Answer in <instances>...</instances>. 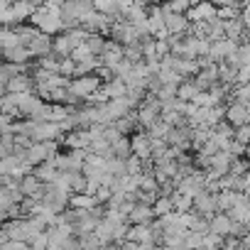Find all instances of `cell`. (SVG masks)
I'll list each match as a JSON object with an SVG mask.
<instances>
[{"mask_svg": "<svg viewBox=\"0 0 250 250\" xmlns=\"http://www.w3.org/2000/svg\"><path fill=\"white\" fill-rule=\"evenodd\" d=\"M30 22H32V27H37L40 32H44V35H59L62 30H64V22H62V5H47V3H42L35 13H32V18H30Z\"/></svg>", "mask_w": 250, "mask_h": 250, "instance_id": "cell-1", "label": "cell"}, {"mask_svg": "<svg viewBox=\"0 0 250 250\" xmlns=\"http://www.w3.org/2000/svg\"><path fill=\"white\" fill-rule=\"evenodd\" d=\"M86 30H81V27H71V30H66V32H59L54 40H52V54H57L59 59H69L71 57V52L79 47V44H83L86 42Z\"/></svg>", "mask_w": 250, "mask_h": 250, "instance_id": "cell-2", "label": "cell"}, {"mask_svg": "<svg viewBox=\"0 0 250 250\" xmlns=\"http://www.w3.org/2000/svg\"><path fill=\"white\" fill-rule=\"evenodd\" d=\"M93 3L91 0H64V5H62V22L66 30L71 27H79L83 25V20L93 13Z\"/></svg>", "mask_w": 250, "mask_h": 250, "instance_id": "cell-3", "label": "cell"}, {"mask_svg": "<svg viewBox=\"0 0 250 250\" xmlns=\"http://www.w3.org/2000/svg\"><path fill=\"white\" fill-rule=\"evenodd\" d=\"M3 230L8 233V238L10 240H22V243H30L37 233H42L44 228L32 218V216H27V218H13V221H8V226H3Z\"/></svg>", "mask_w": 250, "mask_h": 250, "instance_id": "cell-4", "label": "cell"}, {"mask_svg": "<svg viewBox=\"0 0 250 250\" xmlns=\"http://www.w3.org/2000/svg\"><path fill=\"white\" fill-rule=\"evenodd\" d=\"M101 76L98 74H83V76H74L69 83V91L79 98V101H88L98 88H101Z\"/></svg>", "mask_w": 250, "mask_h": 250, "instance_id": "cell-5", "label": "cell"}, {"mask_svg": "<svg viewBox=\"0 0 250 250\" xmlns=\"http://www.w3.org/2000/svg\"><path fill=\"white\" fill-rule=\"evenodd\" d=\"M54 155H57V143H54V140H49V143H32V145L25 150V157H22V160H25L30 167H37V165L49 162Z\"/></svg>", "mask_w": 250, "mask_h": 250, "instance_id": "cell-6", "label": "cell"}, {"mask_svg": "<svg viewBox=\"0 0 250 250\" xmlns=\"http://www.w3.org/2000/svg\"><path fill=\"white\" fill-rule=\"evenodd\" d=\"M125 240L130 243H140V245H155L160 240V230L155 228V223H135L125 233Z\"/></svg>", "mask_w": 250, "mask_h": 250, "instance_id": "cell-7", "label": "cell"}, {"mask_svg": "<svg viewBox=\"0 0 250 250\" xmlns=\"http://www.w3.org/2000/svg\"><path fill=\"white\" fill-rule=\"evenodd\" d=\"M160 118H162V101L157 96H150L138 105V125L150 128V125H155Z\"/></svg>", "mask_w": 250, "mask_h": 250, "instance_id": "cell-8", "label": "cell"}, {"mask_svg": "<svg viewBox=\"0 0 250 250\" xmlns=\"http://www.w3.org/2000/svg\"><path fill=\"white\" fill-rule=\"evenodd\" d=\"M179 187V191H184V194H189L191 199L196 196V194H201L204 189H206V172H196V169H189L187 174H182L179 177V182H177Z\"/></svg>", "mask_w": 250, "mask_h": 250, "instance_id": "cell-9", "label": "cell"}, {"mask_svg": "<svg viewBox=\"0 0 250 250\" xmlns=\"http://www.w3.org/2000/svg\"><path fill=\"white\" fill-rule=\"evenodd\" d=\"M62 135H64L62 123H49V120H44V123H35V125H32L30 140H32V143H49V140H57V138H62Z\"/></svg>", "mask_w": 250, "mask_h": 250, "instance_id": "cell-10", "label": "cell"}, {"mask_svg": "<svg viewBox=\"0 0 250 250\" xmlns=\"http://www.w3.org/2000/svg\"><path fill=\"white\" fill-rule=\"evenodd\" d=\"M250 120V105L243 103V101H228L226 105V123H230L233 128H238V125H248Z\"/></svg>", "mask_w": 250, "mask_h": 250, "instance_id": "cell-11", "label": "cell"}, {"mask_svg": "<svg viewBox=\"0 0 250 250\" xmlns=\"http://www.w3.org/2000/svg\"><path fill=\"white\" fill-rule=\"evenodd\" d=\"M238 42L235 40H228V37H223V40H218V42H211V49H208V59L213 62V64H221V62H226L228 57H233L235 52H238Z\"/></svg>", "mask_w": 250, "mask_h": 250, "instance_id": "cell-12", "label": "cell"}, {"mask_svg": "<svg viewBox=\"0 0 250 250\" xmlns=\"http://www.w3.org/2000/svg\"><path fill=\"white\" fill-rule=\"evenodd\" d=\"M218 18V8L211 3V0H204V3H199V5H191L189 10H187V20L194 25V22H211V20H216Z\"/></svg>", "mask_w": 250, "mask_h": 250, "instance_id": "cell-13", "label": "cell"}, {"mask_svg": "<svg viewBox=\"0 0 250 250\" xmlns=\"http://www.w3.org/2000/svg\"><path fill=\"white\" fill-rule=\"evenodd\" d=\"M130 147H133V155L140 157L143 162H150L152 160V152H155V140L147 135V133H138L130 138Z\"/></svg>", "mask_w": 250, "mask_h": 250, "instance_id": "cell-14", "label": "cell"}, {"mask_svg": "<svg viewBox=\"0 0 250 250\" xmlns=\"http://www.w3.org/2000/svg\"><path fill=\"white\" fill-rule=\"evenodd\" d=\"M98 59H101V66H105V69L113 71L125 59V47L118 44V42H105V49H103V54Z\"/></svg>", "mask_w": 250, "mask_h": 250, "instance_id": "cell-15", "label": "cell"}, {"mask_svg": "<svg viewBox=\"0 0 250 250\" xmlns=\"http://www.w3.org/2000/svg\"><path fill=\"white\" fill-rule=\"evenodd\" d=\"M128 223H152V218H155V208H152V204H145V201H135L133 206H130V211H128Z\"/></svg>", "mask_w": 250, "mask_h": 250, "instance_id": "cell-16", "label": "cell"}, {"mask_svg": "<svg viewBox=\"0 0 250 250\" xmlns=\"http://www.w3.org/2000/svg\"><path fill=\"white\" fill-rule=\"evenodd\" d=\"M91 130L88 128H81V130H71L69 135H64V145H69V150H83L88 152L91 150Z\"/></svg>", "mask_w": 250, "mask_h": 250, "instance_id": "cell-17", "label": "cell"}, {"mask_svg": "<svg viewBox=\"0 0 250 250\" xmlns=\"http://www.w3.org/2000/svg\"><path fill=\"white\" fill-rule=\"evenodd\" d=\"M194 211L199 213V216H206V218H211L213 213H218V206H216V194H211V191H201V194H196L194 196Z\"/></svg>", "mask_w": 250, "mask_h": 250, "instance_id": "cell-18", "label": "cell"}, {"mask_svg": "<svg viewBox=\"0 0 250 250\" xmlns=\"http://www.w3.org/2000/svg\"><path fill=\"white\" fill-rule=\"evenodd\" d=\"M44 187H47V184L40 182L32 172L20 179V191H22V196H27V199H37V201H40V199L44 196Z\"/></svg>", "mask_w": 250, "mask_h": 250, "instance_id": "cell-19", "label": "cell"}, {"mask_svg": "<svg viewBox=\"0 0 250 250\" xmlns=\"http://www.w3.org/2000/svg\"><path fill=\"white\" fill-rule=\"evenodd\" d=\"M27 52H30L35 59H42V57L52 54V37H49V35H44V32H37V35L30 40Z\"/></svg>", "mask_w": 250, "mask_h": 250, "instance_id": "cell-20", "label": "cell"}, {"mask_svg": "<svg viewBox=\"0 0 250 250\" xmlns=\"http://www.w3.org/2000/svg\"><path fill=\"white\" fill-rule=\"evenodd\" d=\"M165 10V8H162ZM165 25H167V32L169 35H184L189 27H191V22L187 20V15H182V13H169V10H165Z\"/></svg>", "mask_w": 250, "mask_h": 250, "instance_id": "cell-21", "label": "cell"}, {"mask_svg": "<svg viewBox=\"0 0 250 250\" xmlns=\"http://www.w3.org/2000/svg\"><path fill=\"white\" fill-rule=\"evenodd\" d=\"M208 230L211 233H216V235H221V238H228L230 235V230H233V218L228 216V213H213L211 218H208Z\"/></svg>", "mask_w": 250, "mask_h": 250, "instance_id": "cell-22", "label": "cell"}, {"mask_svg": "<svg viewBox=\"0 0 250 250\" xmlns=\"http://www.w3.org/2000/svg\"><path fill=\"white\" fill-rule=\"evenodd\" d=\"M228 216H230L235 223H243V226L250 228V199L243 194V196L235 201V206L228 211Z\"/></svg>", "mask_w": 250, "mask_h": 250, "instance_id": "cell-23", "label": "cell"}, {"mask_svg": "<svg viewBox=\"0 0 250 250\" xmlns=\"http://www.w3.org/2000/svg\"><path fill=\"white\" fill-rule=\"evenodd\" d=\"M32 86H37V83H35V79L30 74H18L5 83V91L8 93H30Z\"/></svg>", "mask_w": 250, "mask_h": 250, "instance_id": "cell-24", "label": "cell"}, {"mask_svg": "<svg viewBox=\"0 0 250 250\" xmlns=\"http://www.w3.org/2000/svg\"><path fill=\"white\" fill-rule=\"evenodd\" d=\"M240 196H243V194H240V191H233V189H221V191H216V206H218V211H221V213H228Z\"/></svg>", "mask_w": 250, "mask_h": 250, "instance_id": "cell-25", "label": "cell"}, {"mask_svg": "<svg viewBox=\"0 0 250 250\" xmlns=\"http://www.w3.org/2000/svg\"><path fill=\"white\" fill-rule=\"evenodd\" d=\"M101 201L96 199V194H71V199H69V206L71 208H83V211H91V208H96Z\"/></svg>", "mask_w": 250, "mask_h": 250, "instance_id": "cell-26", "label": "cell"}, {"mask_svg": "<svg viewBox=\"0 0 250 250\" xmlns=\"http://www.w3.org/2000/svg\"><path fill=\"white\" fill-rule=\"evenodd\" d=\"M5 57V62H10V64H27L30 59H32V54L27 52V47H10V49H3L0 52Z\"/></svg>", "mask_w": 250, "mask_h": 250, "instance_id": "cell-27", "label": "cell"}, {"mask_svg": "<svg viewBox=\"0 0 250 250\" xmlns=\"http://www.w3.org/2000/svg\"><path fill=\"white\" fill-rule=\"evenodd\" d=\"M223 32H226L228 40L240 42V40H243V32H245V22H243L240 18H235V20H223Z\"/></svg>", "mask_w": 250, "mask_h": 250, "instance_id": "cell-28", "label": "cell"}, {"mask_svg": "<svg viewBox=\"0 0 250 250\" xmlns=\"http://www.w3.org/2000/svg\"><path fill=\"white\" fill-rule=\"evenodd\" d=\"M199 93H201V88L196 86V81H182V83L177 86V98H179V101L191 103Z\"/></svg>", "mask_w": 250, "mask_h": 250, "instance_id": "cell-29", "label": "cell"}, {"mask_svg": "<svg viewBox=\"0 0 250 250\" xmlns=\"http://www.w3.org/2000/svg\"><path fill=\"white\" fill-rule=\"evenodd\" d=\"M169 196H172V206H174V211L184 213V211H191V208H194V199H191L189 194H184V191L174 189Z\"/></svg>", "mask_w": 250, "mask_h": 250, "instance_id": "cell-30", "label": "cell"}, {"mask_svg": "<svg viewBox=\"0 0 250 250\" xmlns=\"http://www.w3.org/2000/svg\"><path fill=\"white\" fill-rule=\"evenodd\" d=\"M32 174H35L40 182H44V184H52V182H54V177L59 174V169H57L52 162H44V165H37Z\"/></svg>", "mask_w": 250, "mask_h": 250, "instance_id": "cell-31", "label": "cell"}, {"mask_svg": "<svg viewBox=\"0 0 250 250\" xmlns=\"http://www.w3.org/2000/svg\"><path fill=\"white\" fill-rule=\"evenodd\" d=\"M110 155L113 157H118V160H128L130 155H133V147H130V138L128 135H123L113 147H110Z\"/></svg>", "mask_w": 250, "mask_h": 250, "instance_id": "cell-32", "label": "cell"}, {"mask_svg": "<svg viewBox=\"0 0 250 250\" xmlns=\"http://www.w3.org/2000/svg\"><path fill=\"white\" fill-rule=\"evenodd\" d=\"M86 47L91 49V54L101 57L103 49H105V40H103V35H101V32H88V35H86Z\"/></svg>", "mask_w": 250, "mask_h": 250, "instance_id": "cell-33", "label": "cell"}, {"mask_svg": "<svg viewBox=\"0 0 250 250\" xmlns=\"http://www.w3.org/2000/svg\"><path fill=\"white\" fill-rule=\"evenodd\" d=\"M155 208V216H165V213H172L174 206H172V196H157V201L152 204Z\"/></svg>", "mask_w": 250, "mask_h": 250, "instance_id": "cell-34", "label": "cell"}, {"mask_svg": "<svg viewBox=\"0 0 250 250\" xmlns=\"http://www.w3.org/2000/svg\"><path fill=\"white\" fill-rule=\"evenodd\" d=\"M162 8L169 10V13H182V15H187V10H189L191 5H189V0H165Z\"/></svg>", "mask_w": 250, "mask_h": 250, "instance_id": "cell-35", "label": "cell"}, {"mask_svg": "<svg viewBox=\"0 0 250 250\" xmlns=\"http://www.w3.org/2000/svg\"><path fill=\"white\" fill-rule=\"evenodd\" d=\"M248 172H250V165H248V160H243V157H235V160H233V165H230V172H228V174L243 177V174H248Z\"/></svg>", "mask_w": 250, "mask_h": 250, "instance_id": "cell-36", "label": "cell"}, {"mask_svg": "<svg viewBox=\"0 0 250 250\" xmlns=\"http://www.w3.org/2000/svg\"><path fill=\"white\" fill-rule=\"evenodd\" d=\"M233 140L240 143V145H248L250 143V125H238L233 130Z\"/></svg>", "mask_w": 250, "mask_h": 250, "instance_id": "cell-37", "label": "cell"}, {"mask_svg": "<svg viewBox=\"0 0 250 250\" xmlns=\"http://www.w3.org/2000/svg\"><path fill=\"white\" fill-rule=\"evenodd\" d=\"M47 245H49V238H47V230H42V233H37L32 240H30V250H47Z\"/></svg>", "mask_w": 250, "mask_h": 250, "instance_id": "cell-38", "label": "cell"}, {"mask_svg": "<svg viewBox=\"0 0 250 250\" xmlns=\"http://www.w3.org/2000/svg\"><path fill=\"white\" fill-rule=\"evenodd\" d=\"M235 98L250 105V81H248V83H240V86L235 88Z\"/></svg>", "mask_w": 250, "mask_h": 250, "instance_id": "cell-39", "label": "cell"}, {"mask_svg": "<svg viewBox=\"0 0 250 250\" xmlns=\"http://www.w3.org/2000/svg\"><path fill=\"white\" fill-rule=\"evenodd\" d=\"M248 81H250V59L238 66V83H248Z\"/></svg>", "mask_w": 250, "mask_h": 250, "instance_id": "cell-40", "label": "cell"}, {"mask_svg": "<svg viewBox=\"0 0 250 250\" xmlns=\"http://www.w3.org/2000/svg\"><path fill=\"white\" fill-rule=\"evenodd\" d=\"M3 250H30V243H22V240H5Z\"/></svg>", "mask_w": 250, "mask_h": 250, "instance_id": "cell-41", "label": "cell"}, {"mask_svg": "<svg viewBox=\"0 0 250 250\" xmlns=\"http://www.w3.org/2000/svg\"><path fill=\"white\" fill-rule=\"evenodd\" d=\"M228 152H230L233 157H243V155H245V145H240V143L230 140V145H228Z\"/></svg>", "mask_w": 250, "mask_h": 250, "instance_id": "cell-42", "label": "cell"}, {"mask_svg": "<svg viewBox=\"0 0 250 250\" xmlns=\"http://www.w3.org/2000/svg\"><path fill=\"white\" fill-rule=\"evenodd\" d=\"M3 157H8V147H5L3 143H0V160H3Z\"/></svg>", "mask_w": 250, "mask_h": 250, "instance_id": "cell-43", "label": "cell"}, {"mask_svg": "<svg viewBox=\"0 0 250 250\" xmlns=\"http://www.w3.org/2000/svg\"><path fill=\"white\" fill-rule=\"evenodd\" d=\"M47 5H64V0H44Z\"/></svg>", "mask_w": 250, "mask_h": 250, "instance_id": "cell-44", "label": "cell"}, {"mask_svg": "<svg viewBox=\"0 0 250 250\" xmlns=\"http://www.w3.org/2000/svg\"><path fill=\"white\" fill-rule=\"evenodd\" d=\"M155 250H177V248H169V245H155Z\"/></svg>", "mask_w": 250, "mask_h": 250, "instance_id": "cell-45", "label": "cell"}, {"mask_svg": "<svg viewBox=\"0 0 250 250\" xmlns=\"http://www.w3.org/2000/svg\"><path fill=\"white\" fill-rule=\"evenodd\" d=\"M199 3H204V0H189V5H199Z\"/></svg>", "mask_w": 250, "mask_h": 250, "instance_id": "cell-46", "label": "cell"}, {"mask_svg": "<svg viewBox=\"0 0 250 250\" xmlns=\"http://www.w3.org/2000/svg\"><path fill=\"white\" fill-rule=\"evenodd\" d=\"M30 3H32V5H42V3H44V0H30Z\"/></svg>", "mask_w": 250, "mask_h": 250, "instance_id": "cell-47", "label": "cell"}, {"mask_svg": "<svg viewBox=\"0 0 250 250\" xmlns=\"http://www.w3.org/2000/svg\"><path fill=\"white\" fill-rule=\"evenodd\" d=\"M245 196H248V199H250V189H245Z\"/></svg>", "mask_w": 250, "mask_h": 250, "instance_id": "cell-48", "label": "cell"}, {"mask_svg": "<svg viewBox=\"0 0 250 250\" xmlns=\"http://www.w3.org/2000/svg\"><path fill=\"white\" fill-rule=\"evenodd\" d=\"M0 52H3V49H0Z\"/></svg>", "mask_w": 250, "mask_h": 250, "instance_id": "cell-49", "label": "cell"}]
</instances>
